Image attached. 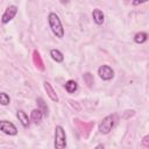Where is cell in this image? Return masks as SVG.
Returning a JSON list of instances; mask_svg holds the SVG:
<instances>
[{
  "label": "cell",
  "instance_id": "1",
  "mask_svg": "<svg viewBox=\"0 0 149 149\" xmlns=\"http://www.w3.org/2000/svg\"><path fill=\"white\" fill-rule=\"evenodd\" d=\"M48 22H49L50 29L54 33V35H56V37L62 38L64 36V28L62 26V22H61L58 15L56 13H50L48 15Z\"/></svg>",
  "mask_w": 149,
  "mask_h": 149
},
{
  "label": "cell",
  "instance_id": "2",
  "mask_svg": "<svg viewBox=\"0 0 149 149\" xmlns=\"http://www.w3.org/2000/svg\"><path fill=\"white\" fill-rule=\"evenodd\" d=\"M66 147V135L62 126H56L55 128V148L63 149Z\"/></svg>",
  "mask_w": 149,
  "mask_h": 149
},
{
  "label": "cell",
  "instance_id": "3",
  "mask_svg": "<svg viewBox=\"0 0 149 149\" xmlns=\"http://www.w3.org/2000/svg\"><path fill=\"white\" fill-rule=\"evenodd\" d=\"M113 127H114V115H107L100 122V125H99V132L101 134H108L112 130Z\"/></svg>",
  "mask_w": 149,
  "mask_h": 149
},
{
  "label": "cell",
  "instance_id": "4",
  "mask_svg": "<svg viewBox=\"0 0 149 149\" xmlns=\"http://www.w3.org/2000/svg\"><path fill=\"white\" fill-rule=\"evenodd\" d=\"M0 130L7 135H16L17 134L16 127L7 120H0Z\"/></svg>",
  "mask_w": 149,
  "mask_h": 149
},
{
  "label": "cell",
  "instance_id": "5",
  "mask_svg": "<svg viewBox=\"0 0 149 149\" xmlns=\"http://www.w3.org/2000/svg\"><path fill=\"white\" fill-rule=\"evenodd\" d=\"M16 13H17V7L16 6H8L7 8H6V10L3 12V14H2V16H1V22L2 23H8L12 19H14V16L16 15Z\"/></svg>",
  "mask_w": 149,
  "mask_h": 149
},
{
  "label": "cell",
  "instance_id": "6",
  "mask_svg": "<svg viewBox=\"0 0 149 149\" xmlns=\"http://www.w3.org/2000/svg\"><path fill=\"white\" fill-rule=\"evenodd\" d=\"M98 74L100 76V78L102 80H109L114 77V71L108 65H101L98 70Z\"/></svg>",
  "mask_w": 149,
  "mask_h": 149
},
{
  "label": "cell",
  "instance_id": "7",
  "mask_svg": "<svg viewBox=\"0 0 149 149\" xmlns=\"http://www.w3.org/2000/svg\"><path fill=\"white\" fill-rule=\"evenodd\" d=\"M74 122H76L77 127H83V129H84V132H83V135H84L85 137H87V136H88V133L91 132L92 127L94 126V122H90V123H84V122H80V121H79L78 119H76V120H74Z\"/></svg>",
  "mask_w": 149,
  "mask_h": 149
},
{
  "label": "cell",
  "instance_id": "8",
  "mask_svg": "<svg viewBox=\"0 0 149 149\" xmlns=\"http://www.w3.org/2000/svg\"><path fill=\"white\" fill-rule=\"evenodd\" d=\"M33 62H34L35 66H36L38 70H41V71H43V70H44L43 61H42L41 55H40V52H38L37 50H34V52H33Z\"/></svg>",
  "mask_w": 149,
  "mask_h": 149
},
{
  "label": "cell",
  "instance_id": "9",
  "mask_svg": "<svg viewBox=\"0 0 149 149\" xmlns=\"http://www.w3.org/2000/svg\"><path fill=\"white\" fill-rule=\"evenodd\" d=\"M44 115H43V113H42V111L40 109V108H35V109H33L31 111V113H30V119H31V121L34 122V123H36V125H38L41 121H42V118H43Z\"/></svg>",
  "mask_w": 149,
  "mask_h": 149
},
{
  "label": "cell",
  "instance_id": "10",
  "mask_svg": "<svg viewBox=\"0 0 149 149\" xmlns=\"http://www.w3.org/2000/svg\"><path fill=\"white\" fill-rule=\"evenodd\" d=\"M92 17H93V20H94V22H95L97 24H101V23L105 21V15H104L102 10H100L99 8L93 9V12H92Z\"/></svg>",
  "mask_w": 149,
  "mask_h": 149
},
{
  "label": "cell",
  "instance_id": "11",
  "mask_svg": "<svg viewBox=\"0 0 149 149\" xmlns=\"http://www.w3.org/2000/svg\"><path fill=\"white\" fill-rule=\"evenodd\" d=\"M44 90L47 91V93H48V95H49V98L52 100V101H58V97H57V93L55 92V90L52 88V86H51V84L50 83H48V81H44Z\"/></svg>",
  "mask_w": 149,
  "mask_h": 149
},
{
  "label": "cell",
  "instance_id": "12",
  "mask_svg": "<svg viewBox=\"0 0 149 149\" xmlns=\"http://www.w3.org/2000/svg\"><path fill=\"white\" fill-rule=\"evenodd\" d=\"M17 119H19V121L22 123V126L24 127V128H28L29 127V119H28V115L26 114V112H23V111H17Z\"/></svg>",
  "mask_w": 149,
  "mask_h": 149
},
{
  "label": "cell",
  "instance_id": "13",
  "mask_svg": "<svg viewBox=\"0 0 149 149\" xmlns=\"http://www.w3.org/2000/svg\"><path fill=\"white\" fill-rule=\"evenodd\" d=\"M77 88H78V84H77L74 80L70 79V80H68V81L65 83V90H66L69 93H74V92L77 91Z\"/></svg>",
  "mask_w": 149,
  "mask_h": 149
},
{
  "label": "cell",
  "instance_id": "14",
  "mask_svg": "<svg viewBox=\"0 0 149 149\" xmlns=\"http://www.w3.org/2000/svg\"><path fill=\"white\" fill-rule=\"evenodd\" d=\"M50 56H51V58H52L54 61H56V62H58V63L63 62V59H64L63 54H62L59 50H57V49H52V50L50 51Z\"/></svg>",
  "mask_w": 149,
  "mask_h": 149
},
{
  "label": "cell",
  "instance_id": "15",
  "mask_svg": "<svg viewBox=\"0 0 149 149\" xmlns=\"http://www.w3.org/2000/svg\"><path fill=\"white\" fill-rule=\"evenodd\" d=\"M36 104L40 106V109L42 111V113H43V115H48L49 114V109H48V106H47V104L44 102V100L42 99V98H37L36 99Z\"/></svg>",
  "mask_w": 149,
  "mask_h": 149
},
{
  "label": "cell",
  "instance_id": "16",
  "mask_svg": "<svg viewBox=\"0 0 149 149\" xmlns=\"http://www.w3.org/2000/svg\"><path fill=\"white\" fill-rule=\"evenodd\" d=\"M147 38H148V35H147V33H143V31H140V33H137V34L134 36V41H135L136 43H139V44L146 42Z\"/></svg>",
  "mask_w": 149,
  "mask_h": 149
},
{
  "label": "cell",
  "instance_id": "17",
  "mask_svg": "<svg viewBox=\"0 0 149 149\" xmlns=\"http://www.w3.org/2000/svg\"><path fill=\"white\" fill-rule=\"evenodd\" d=\"M9 102H10L9 95L7 93H5V92H0V104L2 106H7Z\"/></svg>",
  "mask_w": 149,
  "mask_h": 149
},
{
  "label": "cell",
  "instance_id": "18",
  "mask_svg": "<svg viewBox=\"0 0 149 149\" xmlns=\"http://www.w3.org/2000/svg\"><path fill=\"white\" fill-rule=\"evenodd\" d=\"M84 80H85V83L87 84V86H92V84H93V76L91 74V73H85L84 74Z\"/></svg>",
  "mask_w": 149,
  "mask_h": 149
},
{
  "label": "cell",
  "instance_id": "19",
  "mask_svg": "<svg viewBox=\"0 0 149 149\" xmlns=\"http://www.w3.org/2000/svg\"><path fill=\"white\" fill-rule=\"evenodd\" d=\"M142 144H143L144 147L149 148V135H146V136L143 137V140H142Z\"/></svg>",
  "mask_w": 149,
  "mask_h": 149
},
{
  "label": "cell",
  "instance_id": "20",
  "mask_svg": "<svg viewBox=\"0 0 149 149\" xmlns=\"http://www.w3.org/2000/svg\"><path fill=\"white\" fill-rule=\"evenodd\" d=\"M148 0H134L133 1V5L134 6H139V5H141V3H143V2H147Z\"/></svg>",
  "mask_w": 149,
  "mask_h": 149
},
{
  "label": "cell",
  "instance_id": "21",
  "mask_svg": "<svg viewBox=\"0 0 149 149\" xmlns=\"http://www.w3.org/2000/svg\"><path fill=\"white\" fill-rule=\"evenodd\" d=\"M68 1H69V0H61V2H62V3H66Z\"/></svg>",
  "mask_w": 149,
  "mask_h": 149
},
{
  "label": "cell",
  "instance_id": "22",
  "mask_svg": "<svg viewBox=\"0 0 149 149\" xmlns=\"http://www.w3.org/2000/svg\"><path fill=\"white\" fill-rule=\"evenodd\" d=\"M97 148H104V146H102V144H98Z\"/></svg>",
  "mask_w": 149,
  "mask_h": 149
}]
</instances>
